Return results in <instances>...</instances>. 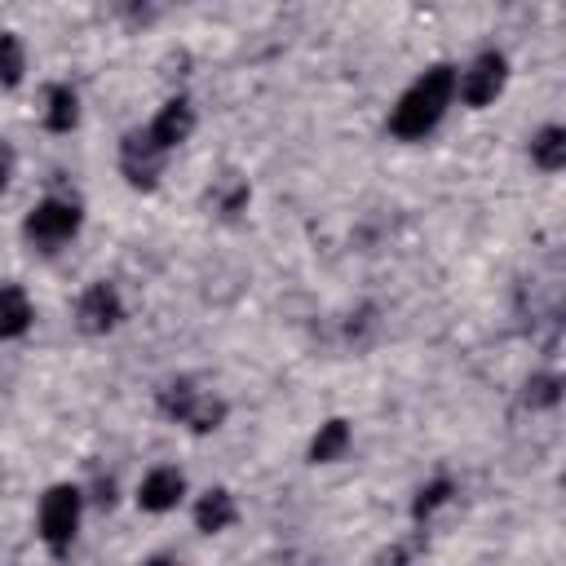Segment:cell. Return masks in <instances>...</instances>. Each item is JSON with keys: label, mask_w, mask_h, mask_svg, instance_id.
I'll return each instance as SVG.
<instances>
[{"label": "cell", "mask_w": 566, "mask_h": 566, "mask_svg": "<svg viewBox=\"0 0 566 566\" xmlns=\"http://www.w3.org/2000/svg\"><path fill=\"white\" fill-rule=\"evenodd\" d=\"M49 133H71L80 124V93L71 84H49L44 88V111H40Z\"/></svg>", "instance_id": "cell-12"}, {"label": "cell", "mask_w": 566, "mask_h": 566, "mask_svg": "<svg viewBox=\"0 0 566 566\" xmlns=\"http://www.w3.org/2000/svg\"><path fill=\"white\" fill-rule=\"evenodd\" d=\"M376 332H380V318H376V310H371V305H363V310H354V314L345 318V340H349L354 349L371 345V340H376Z\"/></svg>", "instance_id": "cell-20"}, {"label": "cell", "mask_w": 566, "mask_h": 566, "mask_svg": "<svg viewBox=\"0 0 566 566\" xmlns=\"http://www.w3.org/2000/svg\"><path fill=\"white\" fill-rule=\"evenodd\" d=\"M80 226H84V208H80V199H71V195H49V199H40V203L27 212L22 234H27L31 248L53 252V248L71 243V239L80 234Z\"/></svg>", "instance_id": "cell-3"}, {"label": "cell", "mask_w": 566, "mask_h": 566, "mask_svg": "<svg viewBox=\"0 0 566 566\" xmlns=\"http://www.w3.org/2000/svg\"><path fill=\"white\" fill-rule=\"evenodd\" d=\"M509 84V57L500 49H482L464 71H455V97L464 106H491Z\"/></svg>", "instance_id": "cell-5"}, {"label": "cell", "mask_w": 566, "mask_h": 566, "mask_svg": "<svg viewBox=\"0 0 566 566\" xmlns=\"http://www.w3.org/2000/svg\"><path fill=\"white\" fill-rule=\"evenodd\" d=\"M164 159H168V150L155 146V137L146 128H128L124 133V142H119V177L133 190H155L159 177H164Z\"/></svg>", "instance_id": "cell-6"}, {"label": "cell", "mask_w": 566, "mask_h": 566, "mask_svg": "<svg viewBox=\"0 0 566 566\" xmlns=\"http://www.w3.org/2000/svg\"><path fill=\"white\" fill-rule=\"evenodd\" d=\"M248 199H252V186H248L243 177H234V172H226V177L208 190V203H212L217 217H239V212L248 208Z\"/></svg>", "instance_id": "cell-15"}, {"label": "cell", "mask_w": 566, "mask_h": 566, "mask_svg": "<svg viewBox=\"0 0 566 566\" xmlns=\"http://www.w3.org/2000/svg\"><path fill=\"white\" fill-rule=\"evenodd\" d=\"M531 164L539 172H562L566 168V128L562 124H544L531 137Z\"/></svg>", "instance_id": "cell-14"}, {"label": "cell", "mask_w": 566, "mask_h": 566, "mask_svg": "<svg viewBox=\"0 0 566 566\" xmlns=\"http://www.w3.org/2000/svg\"><path fill=\"white\" fill-rule=\"evenodd\" d=\"M13 164H18V155H13V150L0 142V190L9 186V177H13Z\"/></svg>", "instance_id": "cell-21"}, {"label": "cell", "mask_w": 566, "mask_h": 566, "mask_svg": "<svg viewBox=\"0 0 566 566\" xmlns=\"http://www.w3.org/2000/svg\"><path fill=\"white\" fill-rule=\"evenodd\" d=\"M155 407H159L168 420L186 424L190 433H212V429H221V424H226V411H230L221 394L203 389V385L190 380V376H168V380L155 389Z\"/></svg>", "instance_id": "cell-2"}, {"label": "cell", "mask_w": 566, "mask_h": 566, "mask_svg": "<svg viewBox=\"0 0 566 566\" xmlns=\"http://www.w3.org/2000/svg\"><path fill=\"white\" fill-rule=\"evenodd\" d=\"M349 442H354L349 420L332 416V420H323L318 433L310 438V460H314V464H332V460H340V455L349 451Z\"/></svg>", "instance_id": "cell-13"}, {"label": "cell", "mask_w": 566, "mask_h": 566, "mask_svg": "<svg viewBox=\"0 0 566 566\" xmlns=\"http://www.w3.org/2000/svg\"><path fill=\"white\" fill-rule=\"evenodd\" d=\"M119 323H124V296H119V287L106 283V279L88 283L80 292V301H75V327L88 332V336H106Z\"/></svg>", "instance_id": "cell-7"}, {"label": "cell", "mask_w": 566, "mask_h": 566, "mask_svg": "<svg viewBox=\"0 0 566 566\" xmlns=\"http://www.w3.org/2000/svg\"><path fill=\"white\" fill-rule=\"evenodd\" d=\"M522 402L531 411H548L562 402V376L557 371H531L526 385H522Z\"/></svg>", "instance_id": "cell-18"}, {"label": "cell", "mask_w": 566, "mask_h": 566, "mask_svg": "<svg viewBox=\"0 0 566 566\" xmlns=\"http://www.w3.org/2000/svg\"><path fill=\"white\" fill-rule=\"evenodd\" d=\"M146 566H177V557H172V553H155Z\"/></svg>", "instance_id": "cell-22"}, {"label": "cell", "mask_w": 566, "mask_h": 566, "mask_svg": "<svg viewBox=\"0 0 566 566\" xmlns=\"http://www.w3.org/2000/svg\"><path fill=\"white\" fill-rule=\"evenodd\" d=\"M234 517H239V504H234V495H230L226 486H212V491H203V495L195 500V526H199L203 535L230 531Z\"/></svg>", "instance_id": "cell-10"}, {"label": "cell", "mask_w": 566, "mask_h": 566, "mask_svg": "<svg viewBox=\"0 0 566 566\" xmlns=\"http://www.w3.org/2000/svg\"><path fill=\"white\" fill-rule=\"evenodd\" d=\"M424 553H429V539H424V531H416V535H402L389 548H380L371 566H424Z\"/></svg>", "instance_id": "cell-19"}, {"label": "cell", "mask_w": 566, "mask_h": 566, "mask_svg": "<svg viewBox=\"0 0 566 566\" xmlns=\"http://www.w3.org/2000/svg\"><path fill=\"white\" fill-rule=\"evenodd\" d=\"M451 102H455V66H451V62H433V66L420 71V75L402 88V97L394 102V111H389V133H394L398 142H420V137H429V133L442 124V115H447Z\"/></svg>", "instance_id": "cell-1"}, {"label": "cell", "mask_w": 566, "mask_h": 566, "mask_svg": "<svg viewBox=\"0 0 566 566\" xmlns=\"http://www.w3.org/2000/svg\"><path fill=\"white\" fill-rule=\"evenodd\" d=\"M35 323V305L18 283H0V340H18L27 336V327Z\"/></svg>", "instance_id": "cell-11"}, {"label": "cell", "mask_w": 566, "mask_h": 566, "mask_svg": "<svg viewBox=\"0 0 566 566\" xmlns=\"http://www.w3.org/2000/svg\"><path fill=\"white\" fill-rule=\"evenodd\" d=\"M181 495H186V473L177 464H155L137 486V504L146 513H168L181 504Z\"/></svg>", "instance_id": "cell-8"}, {"label": "cell", "mask_w": 566, "mask_h": 566, "mask_svg": "<svg viewBox=\"0 0 566 566\" xmlns=\"http://www.w3.org/2000/svg\"><path fill=\"white\" fill-rule=\"evenodd\" d=\"M451 495H455V482L447 478V473H438V478H429L420 491H416V500H411V517L424 526L442 504H451Z\"/></svg>", "instance_id": "cell-17"}, {"label": "cell", "mask_w": 566, "mask_h": 566, "mask_svg": "<svg viewBox=\"0 0 566 566\" xmlns=\"http://www.w3.org/2000/svg\"><path fill=\"white\" fill-rule=\"evenodd\" d=\"M80 513H84V495L80 486L71 482H57L44 491L40 500V539L53 548V553H66L75 531H80Z\"/></svg>", "instance_id": "cell-4"}, {"label": "cell", "mask_w": 566, "mask_h": 566, "mask_svg": "<svg viewBox=\"0 0 566 566\" xmlns=\"http://www.w3.org/2000/svg\"><path fill=\"white\" fill-rule=\"evenodd\" d=\"M146 133L155 137V146L177 150V146L195 133V106H190V97H168V102L155 111V119L146 124Z\"/></svg>", "instance_id": "cell-9"}, {"label": "cell", "mask_w": 566, "mask_h": 566, "mask_svg": "<svg viewBox=\"0 0 566 566\" xmlns=\"http://www.w3.org/2000/svg\"><path fill=\"white\" fill-rule=\"evenodd\" d=\"M27 80V44L18 31H0V88H18Z\"/></svg>", "instance_id": "cell-16"}]
</instances>
